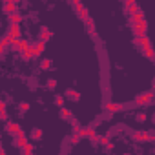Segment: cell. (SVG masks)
Instances as JSON below:
<instances>
[{
    "label": "cell",
    "instance_id": "1",
    "mask_svg": "<svg viewBox=\"0 0 155 155\" xmlns=\"http://www.w3.org/2000/svg\"><path fill=\"white\" fill-rule=\"evenodd\" d=\"M146 29H148V22H146V18H142L139 24L133 26V33H135V37H144V35H146Z\"/></svg>",
    "mask_w": 155,
    "mask_h": 155
},
{
    "label": "cell",
    "instance_id": "2",
    "mask_svg": "<svg viewBox=\"0 0 155 155\" xmlns=\"http://www.w3.org/2000/svg\"><path fill=\"white\" fill-rule=\"evenodd\" d=\"M79 135L81 137H90L93 142H97V139H99V135H97V131L93 130V128H90V126H86V128H81V131H79Z\"/></svg>",
    "mask_w": 155,
    "mask_h": 155
},
{
    "label": "cell",
    "instance_id": "3",
    "mask_svg": "<svg viewBox=\"0 0 155 155\" xmlns=\"http://www.w3.org/2000/svg\"><path fill=\"white\" fill-rule=\"evenodd\" d=\"M11 46H13V49H18V51H26V49L29 48V42H28L26 38H13Z\"/></svg>",
    "mask_w": 155,
    "mask_h": 155
},
{
    "label": "cell",
    "instance_id": "4",
    "mask_svg": "<svg viewBox=\"0 0 155 155\" xmlns=\"http://www.w3.org/2000/svg\"><path fill=\"white\" fill-rule=\"evenodd\" d=\"M135 44H139L142 49H146V48H151V42H150V38L144 35V37H135V40H133Z\"/></svg>",
    "mask_w": 155,
    "mask_h": 155
},
{
    "label": "cell",
    "instance_id": "5",
    "mask_svg": "<svg viewBox=\"0 0 155 155\" xmlns=\"http://www.w3.org/2000/svg\"><path fill=\"white\" fill-rule=\"evenodd\" d=\"M142 18H144V15H142V11H139V13H135V15H130V18H128V24L133 28V26H135V24H139Z\"/></svg>",
    "mask_w": 155,
    "mask_h": 155
},
{
    "label": "cell",
    "instance_id": "6",
    "mask_svg": "<svg viewBox=\"0 0 155 155\" xmlns=\"http://www.w3.org/2000/svg\"><path fill=\"white\" fill-rule=\"evenodd\" d=\"M51 37H53V31L49 28H42L40 29V42H48Z\"/></svg>",
    "mask_w": 155,
    "mask_h": 155
},
{
    "label": "cell",
    "instance_id": "7",
    "mask_svg": "<svg viewBox=\"0 0 155 155\" xmlns=\"http://www.w3.org/2000/svg\"><path fill=\"white\" fill-rule=\"evenodd\" d=\"M11 38H20V26H15V24H11L9 26V33H8Z\"/></svg>",
    "mask_w": 155,
    "mask_h": 155
},
{
    "label": "cell",
    "instance_id": "8",
    "mask_svg": "<svg viewBox=\"0 0 155 155\" xmlns=\"http://www.w3.org/2000/svg\"><path fill=\"white\" fill-rule=\"evenodd\" d=\"M6 130H8L9 133H15V135H17L22 128H20V124H17V122H11V120H9V122L6 124Z\"/></svg>",
    "mask_w": 155,
    "mask_h": 155
},
{
    "label": "cell",
    "instance_id": "9",
    "mask_svg": "<svg viewBox=\"0 0 155 155\" xmlns=\"http://www.w3.org/2000/svg\"><path fill=\"white\" fill-rule=\"evenodd\" d=\"M133 140H140V142H146L148 140V131H133Z\"/></svg>",
    "mask_w": 155,
    "mask_h": 155
},
{
    "label": "cell",
    "instance_id": "10",
    "mask_svg": "<svg viewBox=\"0 0 155 155\" xmlns=\"http://www.w3.org/2000/svg\"><path fill=\"white\" fill-rule=\"evenodd\" d=\"M106 110L111 111V113H115V111L122 110V104H119V102H106Z\"/></svg>",
    "mask_w": 155,
    "mask_h": 155
},
{
    "label": "cell",
    "instance_id": "11",
    "mask_svg": "<svg viewBox=\"0 0 155 155\" xmlns=\"http://www.w3.org/2000/svg\"><path fill=\"white\" fill-rule=\"evenodd\" d=\"M4 11L9 13V15L17 13V4H15V2H4Z\"/></svg>",
    "mask_w": 155,
    "mask_h": 155
},
{
    "label": "cell",
    "instance_id": "12",
    "mask_svg": "<svg viewBox=\"0 0 155 155\" xmlns=\"http://www.w3.org/2000/svg\"><path fill=\"white\" fill-rule=\"evenodd\" d=\"M84 22H86V29H88V33H90V35H95V22H93V18L88 17Z\"/></svg>",
    "mask_w": 155,
    "mask_h": 155
},
{
    "label": "cell",
    "instance_id": "13",
    "mask_svg": "<svg viewBox=\"0 0 155 155\" xmlns=\"http://www.w3.org/2000/svg\"><path fill=\"white\" fill-rule=\"evenodd\" d=\"M31 49H33V55H40L42 51H44V42H37V44H33V46H29Z\"/></svg>",
    "mask_w": 155,
    "mask_h": 155
},
{
    "label": "cell",
    "instance_id": "14",
    "mask_svg": "<svg viewBox=\"0 0 155 155\" xmlns=\"http://www.w3.org/2000/svg\"><path fill=\"white\" fill-rule=\"evenodd\" d=\"M9 22H11V24H15V26H20V22H22V15H18V13L9 15Z\"/></svg>",
    "mask_w": 155,
    "mask_h": 155
},
{
    "label": "cell",
    "instance_id": "15",
    "mask_svg": "<svg viewBox=\"0 0 155 155\" xmlns=\"http://www.w3.org/2000/svg\"><path fill=\"white\" fill-rule=\"evenodd\" d=\"M15 146L24 150V148L28 146V139H26V137H17V139H15Z\"/></svg>",
    "mask_w": 155,
    "mask_h": 155
},
{
    "label": "cell",
    "instance_id": "16",
    "mask_svg": "<svg viewBox=\"0 0 155 155\" xmlns=\"http://www.w3.org/2000/svg\"><path fill=\"white\" fill-rule=\"evenodd\" d=\"M40 68H42V69H46V71H48V69H51V68H53V62H51V58H42V62H40Z\"/></svg>",
    "mask_w": 155,
    "mask_h": 155
},
{
    "label": "cell",
    "instance_id": "17",
    "mask_svg": "<svg viewBox=\"0 0 155 155\" xmlns=\"http://www.w3.org/2000/svg\"><path fill=\"white\" fill-rule=\"evenodd\" d=\"M68 99H71V101H79V99H81V93L77 91V90H68Z\"/></svg>",
    "mask_w": 155,
    "mask_h": 155
},
{
    "label": "cell",
    "instance_id": "18",
    "mask_svg": "<svg viewBox=\"0 0 155 155\" xmlns=\"http://www.w3.org/2000/svg\"><path fill=\"white\" fill-rule=\"evenodd\" d=\"M126 9H128V15H135V13H139V11H140V8H139V6H137L135 2H133L131 6H128Z\"/></svg>",
    "mask_w": 155,
    "mask_h": 155
},
{
    "label": "cell",
    "instance_id": "19",
    "mask_svg": "<svg viewBox=\"0 0 155 155\" xmlns=\"http://www.w3.org/2000/svg\"><path fill=\"white\" fill-rule=\"evenodd\" d=\"M60 117H62V119H71V117H73V113H71V110L62 108V110H60Z\"/></svg>",
    "mask_w": 155,
    "mask_h": 155
},
{
    "label": "cell",
    "instance_id": "20",
    "mask_svg": "<svg viewBox=\"0 0 155 155\" xmlns=\"http://www.w3.org/2000/svg\"><path fill=\"white\" fill-rule=\"evenodd\" d=\"M11 42H13V38H11V37H9V35H4V37H2V38H0V44H2V46H4V48H6V46H8V44H11Z\"/></svg>",
    "mask_w": 155,
    "mask_h": 155
},
{
    "label": "cell",
    "instance_id": "21",
    "mask_svg": "<svg viewBox=\"0 0 155 155\" xmlns=\"http://www.w3.org/2000/svg\"><path fill=\"white\" fill-rule=\"evenodd\" d=\"M31 57H33V49H31V48H28L26 51H22V58H26V60H29Z\"/></svg>",
    "mask_w": 155,
    "mask_h": 155
},
{
    "label": "cell",
    "instance_id": "22",
    "mask_svg": "<svg viewBox=\"0 0 155 155\" xmlns=\"http://www.w3.org/2000/svg\"><path fill=\"white\" fill-rule=\"evenodd\" d=\"M24 155H35V150H33V146L28 142V146L24 148Z\"/></svg>",
    "mask_w": 155,
    "mask_h": 155
},
{
    "label": "cell",
    "instance_id": "23",
    "mask_svg": "<svg viewBox=\"0 0 155 155\" xmlns=\"http://www.w3.org/2000/svg\"><path fill=\"white\" fill-rule=\"evenodd\" d=\"M31 137H33L35 140H38V139H42V131H40V130H33V131H31Z\"/></svg>",
    "mask_w": 155,
    "mask_h": 155
},
{
    "label": "cell",
    "instance_id": "24",
    "mask_svg": "<svg viewBox=\"0 0 155 155\" xmlns=\"http://www.w3.org/2000/svg\"><path fill=\"white\" fill-rule=\"evenodd\" d=\"M135 104H146V97L144 95H137L135 97Z\"/></svg>",
    "mask_w": 155,
    "mask_h": 155
},
{
    "label": "cell",
    "instance_id": "25",
    "mask_svg": "<svg viewBox=\"0 0 155 155\" xmlns=\"http://www.w3.org/2000/svg\"><path fill=\"white\" fill-rule=\"evenodd\" d=\"M97 142H101V144H104V146H108V144H110V139H108L106 135H102V137H99V139H97Z\"/></svg>",
    "mask_w": 155,
    "mask_h": 155
},
{
    "label": "cell",
    "instance_id": "26",
    "mask_svg": "<svg viewBox=\"0 0 155 155\" xmlns=\"http://www.w3.org/2000/svg\"><path fill=\"white\" fill-rule=\"evenodd\" d=\"M55 104L62 108V106H64V97H62V95H57V99H55Z\"/></svg>",
    "mask_w": 155,
    "mask_h": 155
},
{
    "label": "cell",
    "instance_id": "27",
    "mask_svg": "<svg viewBox=\"0 0 155 155\" xmlns=\"http://www.w3.org/2000/svg\"><path fill=\"white\" fill-rule=\"evenodd\" d=\"M18 108H20V111H28L29 110V102H20Z\"/></svg>",
    "mask_w": 155,
    "mask_h": 155
},
{
    "label": "cell",
    "instance_id": "28",
    "mask_svg": "<svg viewBox=\"0 0 155 155\" xmlns=\"http://www.w3.org/2000/svg\"><path fill=\"white\" fill-rule=\"evenodd\" d=\"M79 140H81V135H79V133H73V135H71V144H77Z\"/></svg>",
    "mask_w": 155,
    "mask_h": 155
},
{
    "label": "cell",
    "instance_id": "29",
    "mask_svg": "<svg viewBox=\"0 0 155 155\" xmlns=\"http://www.w3.org/2000/svg\"><path fill=\"white\" fill-rule=\"evenodd\" d=\"M81 128H82V126H81L79 122H77V120H73V131H75V133H79V131H81Z\"/></svg>",
    "mask_w": 155,
    "mask_h": 155
},
{
    "label": "cell",
    "instance_id": "30",
    "mask_svg": "<svg viewBox=\"0 0 155 155\" xmlns=\"http://www.w3.org/2000/svg\"><path fill=\"white\" fill-rule=\"evenodd\" d=\"M144 55H146L148 58H153V49H151V48H146V49H144Z\"/></svg>",
    "mask_w": 155,
    "mask_h": 155
},
{
    "label": "cell",
    "instance_id": "31",
    "mask_svg": "<svg viewBox=\"0 0 155 155\" xmlns=\"http://www.w3.org/2000/svg\"><path fill=\"white\" fill-rule=\"evenodd\" d=\"M79 15H81V18H82V20H86V18H88V9H86V8H82V11H81Z\"/></svg>",
    "mask_w": 155,
    "mask_h": 155
},
{
    "label": "cell",
    "instance_id": "32",
    "mask_svg": "<svg viewBox=\"0 0 155 155\" xmlns=\"http://www.w3.org/2000/svg\"><path fill=\"white\" fill-rule=\"evenodd\" d=\"M144 97H146V104H148V102H153V93H151V91H150V93H146Z\"/></svg>",
    "mask_w": 155,
    "mask_h": 155
},
{
    "label": "cell",
    "instance_id": "33",
    "mask_svg": "<svg viewBox=\"0 0 155 155\" xmlns=\"http://www.w3.org/2000/svg\"><path fill=\"white\" fill-rule=\"evenodd\" d=\"M55 86H57V81L55 79H49L48 81V88H55Z\"/></svg>",
    "mask_w": 155,
    "mask_h": 155
},
{
    "label": "cell",
    "instance_id": "34",
    "mask_svg": "<svg viewBox=\"0 0 155 155\" xmlns=\"http://www.w3.org/2000/svg\"><path fill=\"white\" fill-rule=\"evenodd\" d=\"M6 119H8V113L2 111V113H0V120H6Z\"/></svg>",
    "mask_w": 155,
    "mask_h": 155
},
{
    "label": "cell",
    "instance_id": "35",
    "mask_svg": "<svg viewBox=\"0 0 155 155\" xmlns=\"http://www.w3.org/2000/svg\"><path fill=\"white\" fill-rule=\"evenodd\" d=\"M2 111H6V104H4L2 101H0V113H2Z\"/></svg>",
    "mask_w": 155,
    "mask_h": 155
},
{
    "label": "cell",
    "instance_id": "36",
    "mask_svg": "<svg viewBox=\"0 0 155 155\" xmlns=\"http://www.w3.org/2000/svg\"><path fill=\"white\" fill-rule=\"evenodd\" d=\"M2 53H4V46H2V44H0V55H2Z\"/></svg>",
    "mask_w": 155,
    "mask_h": 155
},
{
    "label": "cell",
    "instance_id": "37",
    "mask_svg": "<svg viewBox=\"0 0 155 155\" xmlns=\"http://www.w3.org/2000/svg\"><path fill=\"white\" fill-rule=\"evenodd\" d=\"M0 155H6V151H4V150H0Z\"/></svg>",
    "mask_w": 155,
    "mask_h": 155
},
{
    "label": "cell",
    "instance_id": "38",
    "mask_svg": "<svg viewBox=\"0 0 155 155\" xmlns=\"http://www.w3.org/2000/svg\"><path fill=\"white\" fill-rule=\"evenodd\" d=\"M124 155H131V153H124Z\"/></svg>",
    "mask_w": 155,
    "mask_h": 155
},
{
    "label": "cell",
    "instance_id": "39",
    "mask_svg": "<svg viewBox=\"0 0 155 155\" xmlns=\"http://www.w3.org/2000/svg\"><path fill=\"white\" fill-rule=\"evenodd\" d=\"M0 150H2V144H0Z\"/></svg>",
    "mask_w": 155,
    "mask_h": 155
}]
</instances>
